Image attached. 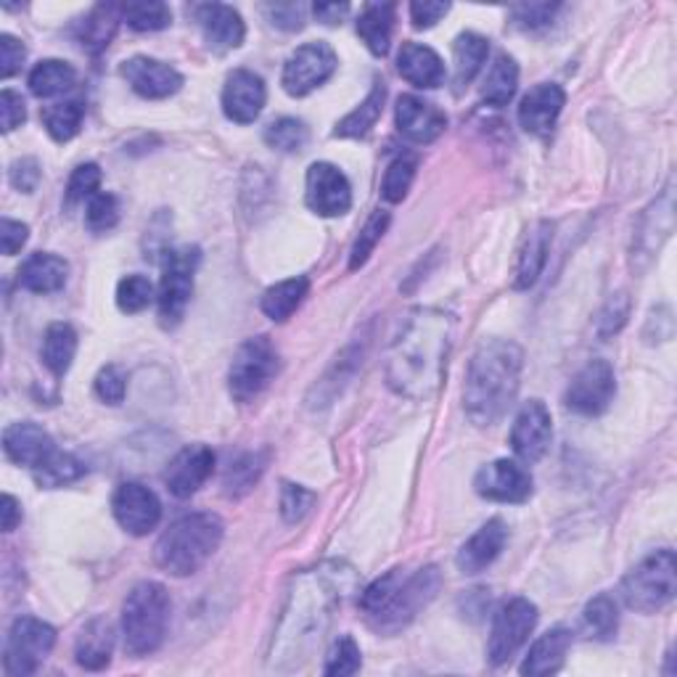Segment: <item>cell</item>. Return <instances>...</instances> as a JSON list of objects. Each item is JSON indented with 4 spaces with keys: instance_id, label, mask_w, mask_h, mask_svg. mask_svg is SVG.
<instances>
[{
    "instance_id": "1",
    "label": "cell",
    "mask_w": 677,
    "mask_h": 677,
    "mask_svg": "<svg viewBox=\"0 0 677 677\" xmlns=\"http://www.w3.org/2000/svg\"><path fill=\"white\" fill-rule=\"evenodd\" d=\"M355 574L350 566L337 564V561L299 574L294 579L289 604L284 608L268 656L273 667L291 669L307 661L312 648L324 640L334 612L347 598Z\"/></svg>"
},
{
    "instance_id": "2",
    "label": "cell",
    "mask_w": 677,
    "mask_h": 677,
    "mask_svg": "<svg viewBox=\"0 0 677 677\" xmlns=\"http://www.w3.org/2000/svg\"><path fill=\"white\" fill-rule=\"evenodd\" d=\"M453 318L442 310H413L402 320L387 352V381L410 400L432 398L448 373Z\"/></svg>"
},
{
    "instance_id": "3",
    "label": "cell",
    "mask_w": 677,
    "mask_h": 677,
    "mask_svg": "<svg viewBox=\"0 0 677 677\" xmlns=\"http://www.w3.org/2000/svg\"><path fill=\"white\" fill-rule=\"evenodd\" d=\"M524 352L511 339H488L471 355L463 410L474 427H495L516 402Z\"/></svg>"
},
{
    "instance_id": "4",
    "label": "cell",
    "mask_w": 677,
    "mask_h": 677,
    "mask_svg": "<svg viewBox=\"0 0 677 677\" xmlns=\"http://www.w3.org/2000/svg\"><path fill=\"white\" fill-rule=\"evenodd\" d=\"M440 585L442 574L437 566H423L413 574L392 570L360 593V608L376 630L398 633L432 604Z\"/></svg>"
},
{
    "instance_id": "5",
    "label": "cell",
    "mask_w": 677,
    "mask_h": 677,
    "mask_svg": "<svg viewBox=\"0 0 677 677\" xmlns=\"http://www.w3.org/2000/svg\"><path fill=\"white\" fill-rule=\"evenodd\" d=\"M225 524L217 514H186L173 522L156 540L154 558L162 572L173 577H188L196 574L220 548Z\"/></svg>"
},
{
    "instance_id": "6",
    "label": "cell",
    "mask_w": 677,
    "mask_h": 677,
    "mask_svg": "<svg viewBox=\"0 0 677 677\" xmlns=\"http://www.w3.org/2000/svg\"><path fill=\"white\" fill-rule=\"evenodd\" d=\"M170 593L160 583H139L122 604V635L130 656L154 654L164 643L170 622Z\"/></svg>"
},
{
    "instance_id": "7",
    "label": "cell",
    "mask_w": 677,
    "mask_h": 677,
    "mask_svg": "<svg viewBox=\"0 0 677 677\" xmlns=\"http://www.w3.org/2000/svg\"><path fill=\"white\" fill-rule=\"evenodd\" d=\"M675 593L677 564L675 553L669 548L654 551L652 556L643 558L633 572H627V577L619 585V596L625 601V606L640 614L661 612V608L673 604Z\"/></svg>"
},
{
    "instance_id": "8",
    "label": "cell",
    "mask_w": 677,
    "mask_h": 677,
    "mask_svg": "<svg viewBox=\"0 0 677 677\" xmlns=\"http://www.w3.org/2000/svg\"><path fill=\"white\" fill-rule=\"evenodd\" d=\"M280 371L276 345L268 337H252L238 347L228 371V389L238 402L257 400Z\"/></svg>"
},
{
    "instance_id": "9",
    "label": "cell",
    "mask_w": 677,
    "mask_h": 677,
    "mask_svg": "<svg viewBox=\"0 0 677 677\" xmlns=\"http://www.w3.org/2000/svg\"><path fill=\"white\" fill-rule=\"evenodd\" d=\"M202 263V252L196 246L164 252L162 280H160V320L162 326L173 328L186 316V307L194 294V276Z\"/></svg>"
},
{
    "instance_id": "10",
    "label": "cell",
    "mask_w": 677,
    "mask_h": 677,
    "mask_svg": "<svg viewBox=\"0 0 677 677\" xmlns=\"http://www.w3.org/2000/svg\"><path fill=\"white\" fill-rule=\"evenodd\" d=\"M57 646V630L43 619L19 617L11 625L3 648V669L9 677L35 675Z\"/></svg>"
},
{
    "instance_id": "11",
    "label": "cell",
    "mask_w": 677,
    "mask_h": 677,
    "mask_svg": "<svg viewBox=\"0 0 677 677\" xmlns=\"http://www.w3.org/2000/svg\"><path fill=\"white\" fill-rule=\"evenodd\" d=\"M537 625V606L530 598H511L498 608L490 627L488 656L492 667H501L516 656L519 648L530 640Z\"/></svg>"
},
{
    "instance_id": "12",
    "label": "cell",
    "mask_w": 677,
    "mask_h": 677,
    "mask_svg": "<svg viewBox=\"0 0 677 677\" xmlns=\"http://www.w3.org/2000/svg\"><path fill=\"white\" fill-rule=\"evenodd\" d=\"M337 53H334V48L324 43V40L305 43L286 59L280 85H284V91L294 95V99H302V95L312 93L316 88L324 85V82L331 80V74L337 72Z\"/></svg>"
},
{
    "instance_id": "13",
    "label": "cell",
    "mask_w": 677,
    "mask_h": 677,
    "mask_svg": "<svg viewBox=\"0 0 677 677\" xmlns=\"http://www.w3.org/2000/svg\"><path fill=\"white\" fill-rule=\"evenodd\" d=\"M614 394H617V376H614L612 362L596 358L574 376L564 402L572 413L593 419V416L606 413L614 402Z\"/></svg>"
},
{
    "instance_id": "14",
    "label": "cell",
    "mask_w": 677,
    "mask_h": 677,
    "mask_svg": "<svg viewBox=\"0 0 677 677\" xmlns=\"http://www.w3.org/2000/svg\"><path fill=\"white\" fill-rule=\"evenodd\" d=\"M305 199L320 217H339L352 207V186L337 164H310L305 177Z\"/></svg>"
},
{
    "instance_id": "15",
    "label": "cell",
    "mask_w": 677,
    "mask_h": 677,
    "mask_svg": "<svg viewBox=\"0 0 677 677\" xmlns=\"http://www.w3.org/2000/svg\"><path fill=\"white\" fill-rule=\"evenodd\" d=\"M112 511L120 526L130 535L143 537L154 532L162 522V503L154 490L141 482H125L114 490Z\"/></svg>"
},
{
    "instance_id": "16",
    "label": "cell",
    "mask_w": 677,
    "mask_h": 677,
    "mask_svg": "<svg viewBox=\"0 0 677 677\" xmlns=\"http://www.w3.org/2000/svg\"><path fill=\"white\" fill-rule=\"evenodd\" d=\"M474 490L479 498L492 503H524L532 495V476L522 463L498 458L476 471Z\"/></svg>"
},
{
    "instance_id": "17",
    "label": "cell",
    "mask_w": 677,
    "mask_h": 677,
    "mask_svg": "<svg viewBox=\"0 0 677 677\" xmlns=\"http://www.w3.org/2000/svg\"><path fill=\"white\" fill-rule=\"evenodd\" d=\"M553 437L551 410L545 402L530 400L519 410L514 429H511V450L522 463H537L540 458L548 453Z\"/></svg>"
},
{
    "instance_id": "18",
    "label": "cell",
    "mask_w": 677,
    "mask_h": 677,
    "mask_svg": "<svg viewBox=\"0 0 677 677\" xmlns=\"http://www.w3.org/2000/svg\"><path fill=\"white\" fill-rule=\"evenodd\" d=\"M120 74L141 99H170V95H175L183 88V74L160 59L133 57L122 61Z\"/></svg>"
},
{
    "instance_id": "19",
    "label": "cell",
    "mask_w": 677,
    "mask_h": 677,
    "mask_svg": "<svg viewBox=\"0 0 677 677\" xmlns=\"http://www.w3.org/2000/svg\"><path fill=\"white\" fill-rule=\"evenodd\" d=\"M268 91L259 74L249 70H234L223 88V112L236 125H252L263 114Z\"/></svg>"
},
{
    "instance_id": "20",
    "label": "cell",
    "mask_w": 677,
    "mask_h": 677,
    "mask_svg": "<svg viewBox=\"0 0 677 677\" xmlns=\"http://www.w3.org/2000/svg\"><path fill=\"white\" fill-rule=\"evenodd\" d=\"M212 469H215V453L207 444H188L170 461L164 471V484L175 498L186 501L194 492H199L202 484L212 476Z\"/></svg>"
},
{
    "instance_id": "21",
    "label": "cell",
    "mask_w": 677,
    "mask_h": 677,
    "mask_svg": "<svg viewBox=\"0 0 677 677\" xmlns=\"http://www.w3.org/2000/svg\"><path fill=\"white\" fill-rule=\"evenodd\" d=\"M564 88L553 85V82H540V85H535L524 95L522 104H519V125L524 127V133L545 139V135H551L553 127H556L561 112H564Z\"/></svg>"
},
{
    "instance_id": "22",
    "label": "cell",
    "mask_w": 677,
    "mask_h": 677,
    "mask_svg": "<svg viewBox=\"0 0 677 677\" xmlns=\"http://www.w3.org/2000/svg\"><path fill=\"white\" fill-rule=\"evenodd\" d=\"M394 122L398 130L413 143H432L440 139L448 127V114L440 106H434L432 101H423L419 95L408 93L398 99V109H394Z\"/></svg>"
},
{
    "instance_id": "23",
    "label": "cell",
    "mask_w": 677,
    "mask_h": 677,
    "mask_svg": "<svg viewBox=\"0 0 677 677\" xmlns=\"http://www.w3.org/2000/svg\"><path fill=\"white\" fill-rule=\"evenodd\" d=\"M196 22L202 27V35L207 45L217 53H228L242 48L246 38V24L234 6L225 3H204L194 9Z\"/></svg>"
},
{
    "instance_id": "24",
    "label": "cell",
    "mask_w": 677,
    "mask_h": 677,
    "mask_svg": "<svg viewBox=\"0 0 677 677\" xmlns=\"http://www.w3.org/2000/svg\"><path fill=\"white\" fill-rule=\"evenodd\" d=\"M553 242V223L537 220L535 225L526 228L516 249V265H514V289L524 291L537 284L540 273H543L545 263H548V252Z\"/></svg>"
},
{
    "instance_id": "25",
    "label": "cell",
    "mask_w": 677,
    "mask_h": 677,
    "mask_svg": "<svg viewBox=\"0 0 677 677\" xmlns=\"http://www.w3.org/2000/svg\"><path fill=\"white\" fill-rule=\"evenodd\" d=\"M3 450L13 463L35 471L40 463H45L48 458L57 453V444H53V437L43 427L32 421H19L6 427Z\"/></svg>"
},
{
    "instance_id": "26",
    "label": "cell",
    "mask_w": 677,
    "mask_h": 677,
    "mask_svg": "<svg viewBox=\"0 0 677 677\" xmlns=\"http://www.w3.org/2000/svg\"><path fill=\"white\" fill-rule=\"evenodd\" d=\"M505 540H509V526H505L503 519H490L461 545L455 556L458 570L463 574L484 572L503 553Z\"/></svg>"
},
{
    "instance_id": "27",
    "label": "cell",
    "mask_w": 677,
    "mask_h": 677,
    "mask_svg": "<svg viewBox=\"0 0 677 677\" xmlns=\"http://www.w3.org/2000/svg\"><path fill=\"white\" fill-rule=\"evenodd\" d=\"M398 72L402 74V80H408L416 88H423V91L440 88L444 80V64L440 53L423 43H413V40L402 43L400 48Z\"/></svg>"
},
{
    "instance_id": "28",
    "label": "cell",
    "mask_w": 677,
    "mask_h": 677,
    "mask_svg": "<svg viewBox=\"0 0 677 677\" xmlns=\"http://www.w3.org/2000/svg\"><path fill=\"white\" fill-rule=\"evenodd\" d=\"M570 646H572V633L566 630V627H553V630L540 635V638L532 643L526 659L522 661V675L545 677L558 673V669L564 667Z\"/></svg>"
},
{
    "instance_id": "29",
    "label": "cell",
    "mask_w": 677,
    "mask_h": 677,
    "mask_svg": "<svg viewBox=\"0 0 677 677\" xmlns=\"http://www.w3.org/2000/svg\"><path fill=\"white\" fill-rule=\"evenodd\" d=\"M66 276H70V265L64 257L38 252V255L27 257L19 268V286L32 294H53L64 289Z\"/></svg>"
},
{
    "instance_id": "30",
    "label": "cell",
    "mask_w": 677,
    "mask_h": 677,
    "mask_svg": "<svg viewBox=\"0 0 677 677\" xmlns=\"http://www.w3.org/2000/svg\"><path fill=\"white\" fill-rule=\"evenodd\" d=\"M394 17H398V6L394 3H368L366 9L360 11L358 35L373 57H387L389 53Z\"/></svg>"
},
{
    "instance_id": "31",
    "label": "cell",
    "mask_w": 677,
    "mask_h": 677,
    "mask_svg": "<svg viewBox=\"0 0 677 677\" xmlns=\"http://www.w3.org/2000/svg\"><path fill=\"white\" fill-rule=\"evenodd\" d=\"M112 648L114 630L112 625H109V619H93L78 638L74 656H78L80 667L104 669L109 661H112Z\"/></svg>"
},
{
    "instance_id": "32",
    "label": "cell",
    "mask_w": 677,
    "mask_h": 677,
    "mask_svg": "<svg viewBox=\"0 0 677 677\" xmlns=\"http://www.w3.org/2000/svg\"><path fill=\"white\" fill-rule=\"evenodd\" d=\"M307 291H310V280H307L305 276L286 278V280H280V284L270 286V289L263 294L259 307H263V312L270 320L284 324V320H289L294 316V310L305 302Z\"/></svg>"
},
{
    "instance_id": "33",
    "label": "cell",
    "mask_w": 677,
    "mask_h": 677,
    "mask_svg": "<svg viewBox=\"0 0 677 677\" xmlns=\"http://www.w3.org/2000/svg\"><path fill=\"white\" fill-rule=\"evenodd\" d=\"M384 101H387V85L384 82H376L373 91L366 95V101L339 122L334 135H337V139H366V135L376 127V122H379L381 112H384Z\"/></svg>"
},
{
    "instance_id": "34",
    "label": "cell",
    "mask_w": 677,
    "mask_h": 677,
    "mask_svg": "<svg viewBox=\"0 0 677 677\" xmlns=\"http://www.w3.org/2000/svg\"><path fill=\"white\" fill-rule=\"evenodd\" d=\"M490 53V40L476 32H461L453 43V64H455V85L466 88L471 80L482 72Z\"/></svg>"
},
{
    "instance_id": "35",
    "label": "cell",
    "mask_w": 677,
    "mask_h": 677,
    "mask_svg": "<svg viewBox=\"0 0 677 677\" xmlns=\"http://www.w3.org/2000/svg\"><path fill=\"white\" fill-rule=\"evenodd\" d=\"M74 352H78V331L70 324H53L48 326L43 337V362L53 376H64L70 371Z\"/></svg>"
},
{
    "instance_id": "36",
    "label": "cell",
    "mask_w": 677,
    "mask_h": 677,
    "mask_svg": "<svg viewBox=\"0 0 677 677\" xmlns=\"http://www.w3.org/2000/svg\"><path fill=\"white\" fill-rule=\"evenodd\" d=\"M519 88V64L509 53H501L490 66L482 85V101L490 106H505Z\"/></svg>"
},
{
    "instance_id": "37",
    "label": "cell",
    "mask_w": 677,
    "mask_h": 677,
    "mask_svg": "<svg viewBox=\"0 0 677 677\" xmlns=\"http://www.w3.org/2000/svg\"><path fill=\"white\" fill-rule=\"evenodd\" d=\"M117 9L114 6H95L85 19L78 24V40L88 53H101L109 40L117 32Z\"/></svg>"
},
{
    "instance_id": "38",
    "label": "cell",
    "mask_w": 677,
    "mask_h": 677,
    "mask_svg": "<svg viewBox=\"0 0 677 677\" xmlns=\"http://www.w3.org/2000/svg\"><path fill=\"white\" fill-rule=\"evenodd\" d=\"M74 80H78V72H74L72 64L59 59H45L30 72V91L38 99H53V95L70 91Z\"/></svg>"
},
{
    "instance_id": "39",
    "label": "cell",
    "mask_w": 677,
    "mask_h": 677,
    "mask_svg": "<svg viewBox=\"0 0 677 677\" xmlns=\"http://www.w3.org/2000/svg\"><path fill=\"white\" fill-rule=\"evenodd\" d=\"M268 469V453H244L225 469L223 490L228 498H244Z\"/></svg>"
},
{
    "instance_id": "40",
    "label": "cell",
    "mask_w": 677,
    "mask_h": 677,
    "mask_svg": "<svg viewBox=\"0 0 677 677\" xmlns=\"http://www.w3.org/2000/svg\"><path fill=\"white\" fill-rule=\"evenodd\" d=\"M583 625L585 633L596 640H612L617 635L619 627V612H617V601H614L608 593H598L596 598L587 601L585 612H583Z\"/></svg>"
},
{
    "instance_id": "41",
    "label": "cell",
    "mask_w": 677,
    "mask_h": 677,
    "mask_svg": "<svg viewBox=\"0 0 677 677\" xmlns=\"http://www.w3.org/2000/svg\"><path fill=\"white\" fill-rule=\"evenodd\" d=\"M416 170H419V154L402 152L389 162L384 181H381V196L389 204H400L408 196L410 186H413Z\"/></svg>"
},
{
    "instance_id": "42",
    "label": "cell",
    "mask_w": 677,
    "mask_h": 677,
    "mask_svg": "<svg viewBox=\"0 0 677 677\" xmlns=\"http://www.w3.org/2000/svg\"><path fill=\"white\" fill-rule=\"evenodd\" d=\"M82 117H85V106L82 101H61V104L43 109V125L53 141L66 143L80 133Z\"/></svg>"
},
{
    "instance_id": "43",
    "label": "cell",
    "mask_w": 677,
    "mask_h": 677,
    "mask_svg": "<svg viewBox=\"0 0 677 677\" xmlns=\"http://www.w3.org/2000/svg\"><path fill=\"white\" fill-rule=\"evenodd\" d=\"M32 474H35V482L40 488L57 490L70 482H78V479L85 474V463H82L80 458H74L72 453H61V450H57V453L48 458L45 463H40Z\"/></svg>"
},
{
    "instance_id": "44",
    "label": "cell",
    "mask_w": 677,
    "mask_h": 677,
    "mask_svg": "<svg viewBox=\"0 0 677 677\" xmlns=\"http://www.w3.org/2000/svg\"><path fill=\"white\" fill-rule=\"evenodd\" d=\"M307 141H310V130L297 117H280L265 127V143L273 152L297 154L307 146Z\"/></svg>"
},
{
    "instance_id": "45",
    "label": "cell",
    "mask_w": 677,
    "mask_h": 677,
    "mask_svg": "<svg viewBox=\"0 0 677 677\" xmlns=\"http://www.w3.org/2000/svg\"><path fill=\"white\" fill-rule=\"evenodd\" d=\"M389 223H392V217H389V212H384V209H376L373 215L368 217L366 225H362L360 236L355 238V244H352L350 270H360L362 265H366L368 259H371L376 244H379L381 238H384V234H387Z\"/></svg>"
},
{
    "instance_id": "46",
    "label": "cell",
    "mask_w": 677,
    "mask_h": 677,
    "mask_svg": "<svg viewBox=\"0 0 677 677\" xmlns=\"http://www.w3.org/2000/svg\"><path fill=\"white\" fill-rule=\"evenodd\" d=\"M120 13L127 22V27H133L135 32H156L173 22V11H170V6L156 3V0H148V3H127L122 6Z\"/></svg>"
},
{
    "instance_id": "47",
    "label": "cell",
    "mask_w": 677,
    "mask_h": 677,
    "mask_svg": "<svg viewBox=\"0 0 677 677\" xmlns=\"http://www.w3.org/2000/svg\"><path fill=\"white\" fill-rule=\"evenodd\" d=\"M152 299H154V286L146 276L133 273V276L120 280L117 307L122 312H127V316H135V312L146 310V307L152 305Z\"/></svg>"
},
{
    "instance_id": "48",
    "label": "cell",
    "mask_w": 677,
    "mask_h": 677,
    "mask_svg": "<svg viewBox=\"0 0 677 677\" xmlns=\"http://www.w3.org/2000/svg\"><path fill=\"white\" fill-rule=\"evenodd\" d=\"M360 648L350 635H341L339 640H334L331 652L326 654L324 675L328 677H347L355 675L360 669Z\"/></svg>"
},
{
    "instance_id": "49",
    "label": "cell",
    "mask_w": 677,
    "mask_h": 677,
    "mask_svg": "<svg viewBox=\"0 0 677 677\" xmlns=\"http://www.w3.org/2000/svg\"><path fill=\"white\" fill-rule=\"evenodd\" d=\"M85 223H88V228L93 230V234H106V230H112L114 225L120 223V202H117V196L106 194V191L95 194L93 199L88 202Z\"/></svg>"
},
{
    "instance_id": "50",
    "label": "cell",
    "mask_w": 677,
    "mask_h": 677,
    "mask_svg": "<svg viewBox=\"0 0 677 677\" xmlns=\"http://www.w3.org/2000/svg\"><path fill=\"white\" fill-rule=\"evenodd\" d=\"M312 505H316V492H310L302 484L284 482L280 488V516L286 524H297L310 514Z\"/></svg>"
},
{
    "instance_id": "51",
    "label": "cell",
    "mask_w": 677,
    "mask_h": 677,
    "mask_svg": "<svg viewBox=\"0 0 677 677\" xmlns=\"http://www.w3.org/2000/svg\"><path fill=\"white\" fill-rule=\"evenodd\" d=\"M101 167L93 162L80 164L74 170L70 183H66V204H82L91 202L95 194H101Z\"/></svg>"
},
{
    "instance_id": "52",
    "label": "cell",
    "mask_w": 677,
    "mask_h": 677,
    "mask_svg": "<svg viewBox=\"0 0 677 677\" xmlns=\"http://www.w3.org/2000/svg\"><path fill=\"white\" fill-rule=\"evenodd\" d=\"M95 398L109 406H120L127 394V373L120 366H104L95 376Z\"/></svg>"
},
{
    "instance_id": "53",
    "label": "cell",
    "mask_w": 677,
    "mask_h": 677,
    "mask_svg": "<svg viewBox=\"0 0 677 677\" xmlns=\"http://www.w3.org/2000/svg\"><path fill=\"white\" fill-rule=\"evenodd\" d=\"M630 318V297L627 294H617L606 302L604 310L598 316V334L601 337H614V334L622 331V326L627 324Z\"/></svg>"
},
{
    "instance_id": "54",
    "label": "cell",
    "mask_w": 677,
    "mask_h": 677,
    "mask_svg": "<svg viewBox=\"0 0 677 677\" xmlns=\"http://www.w3.org/2000/svg\"><path fill=\"white\" fill-rule=\"evenodd\" d=\"M561 6L556 3H532V6H516L514 9V19L519 27H524V30H540V27H548L553 22V17H556Z\"/></svg>"
},
{
    "instance_id": "55",
    "label": "cell",
    "mask_w": 677,
    "mask_h": 677,
    "mask_svg": "<svg viewBox=\"0 0 677 677\" xmlns=\"http://www.w3.org/2000/svg\"><path fill=\"white\" fill-rule=\"evenodd\" d=\"M24 57H27V51H24L22 40L9 35V32H3V35H0V78L3 80L13 78V74L22 70Z\"/></svg>"
},
{
    "instance_id": "56",
    "label": "cell",
    "mask_w": 677,
    "mask_h": 677,
    "mask_svg": "<svg viewBox=\"0 0 677 677\" xmlns=\"http://www.w3.org/2000/svg\"><path fill=\"white\" fill-rule=\"evenodd\" d=\"M265 13H268L270 24L278 27V30L294 32V30H302V27H305V6L302 3L268 6Z\"/></svg>"
},
{
    "instance_id": "57",
    "label": "cell",
    "mask_w": 677,
    "mask_h": 677,
    "mask_svg": "<svg viewBox=\"0 0 677 677\" xmlns=\"http://www.w3.org/2000/svg\"><path fill=\"white\" fill-rule=\"evenodd\" d=\"M448 11L450 3H440V0H416V3H410V22H413L416 30H432Z\"/></svg>"
},
{
    "instance_id": "58",
    "label": "cell",
    "mask_w": 677,
    "mask_h": 677,
    "mask_svg": "<svg viewBox=\"0 0 677 677\" xmlns=\"http://www.w3.org/2000/svg\"><path fill=\"white\" fill-rule=\"evenodd\" d=\"M9 181L11 186L22 194H32L40 183V164L32 156H24V160H17L9 170Z\"/></svg>"
},
{
    "instance_id": "59",
    "label": "cell",
    "mask_w": 677,
    "mask_h": 677,
    "mask_svg": "<svg viewBox=\"0 0 677 677\" xmlns=\"http://www.w3.org/2000/svg\"><path fill=\"white\" fill-rule=\"evenodd\" d=\"M24 120H27L24 99L19 93H13V91H9V88H6V91L0 93V125H3V133H11V130H17Z\"/></svg>"
},
{
    "instance_id": "60",
    "label": "cell",
    "mask_w": 677,
    "mask_h": 677,
    "mask_svg": "<svg viewBox=\"0 0 677 677\" xmlns=\"http://www.w3.org/2000/svg\"><path fill=\"white\" fill-rule=\"evenodd\" d=\"M27 238H30V228H27L24 223L3 217V223H0V246H3L6 257L17 255V252L27 244Z\"/></svg>"
},
{
    "instance_id": "61",
    "label": "cell",
    "mask_w": 677,
    "mask_h": 677,
    "mask_svg": "<svg viewBox=\"0 0 677 677\" xmlns=\"http://www.w3.org/2000/svg\"><path fill=\"white\" fill-rule=\"evenodd\" d=\"M312 13L320 24L328 27H339L350 13V3H316L312 6Z\"/></svg>"
},
{
    "instance_id": "62",
    "label": "cell",
    "mask_w": 677,
    "mask_h": 677,
    "mask_svg": "<svg viewBox=\"0 0 677 677\" xmlns=\"http://www.w3.org/2000/svg\"><path fill=\"white\" fill-rule=\"evenodd\" d=\"M19 522H22V505H19L17 498L6 492L3 501H0V524H3V532H13Z\"/></svg>"
}]
</instances>
